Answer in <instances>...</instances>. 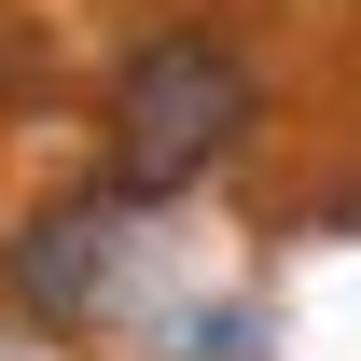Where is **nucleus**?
<instances>
[{
    "label": "nucleus",
    "instance_id": "2",
    "mask_svg": "<svg viewBox=\"0 0 361 361\" xmlns=\"http://www.w3.org/2000/svg\"><path fill=\"white\" fill-rule=\"evenodd\" d=\"M126 236H139V209L126 195H56L42 223L14 236V306H42V319H97V292L126 278Z\"/></svg>",
    "mask_w": 361,
    "mask_h": 361
},
{
    "label": "nucleus",
    "instance_id": "1",
    "mask_svg": "<svg viewBox=\"0 0 361 361\" xmlns=\"http://www.w3.org/2000/svg\"><path fill=\"white\" fill-rule=\"evenodd\" d=\"M250 111H264V70L236 42H209V28H167V42L126 56V84H111V195H180V180H209L250 139Z\"/></svg>",
    "mask_w": 361,
    "mask_h": 361
}]
</instances>
